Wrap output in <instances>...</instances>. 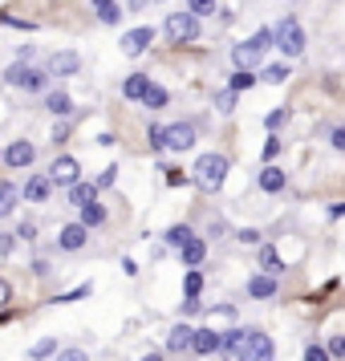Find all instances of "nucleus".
Segmentation results:
<instances>
[{
  "label": "nucleus",
  "instance_id": "1",
  "mask_svg": "<svg viewBox=\"0 0 345 361\" xmlns=\"http://www.w3.org/2000/svg\"><path fill=\"white\" fill-rule=\"evenodd\" d=\"M195 187H203V191H219L224 187V179H228V159L224 154H199L195 163Z\"/></svg>",
  "mask_w": 345,
  "mask_h": 361
},
{
  "label": "nucleus",
  "instance_id": "2",
  "mask_svg": "<svg viewBox=\"0 0 345 361\" xmlns=\"http://www.w3.org/2000/svg\"><path fill=\"white\" fill-rule=\"evenodd\" d=\"M236 361H272L277 357V345H272V337L268 333H260V329H248L244 341H240V349L231 353Z\"/></svg>",
  "mask_w": 345,
  "mask_h": 361
},
{
  "label": "nucleus",
  "instance_id": "3",
  "mask_svg": "<svg viewBox=\"0 0 345 361\" xmlns=\"http://www.w3.org/2000/svg\"><path fill=\"white\" fill-rule=\"evenodd\" d=\"M272 33H277V45H280L284 57H301L305 45H309V41H305V29H301V20H296V17H284Z\"/></svg>",
  "mask_w": 345,
  "mask_h": 361
},
{
  "label": "nucleus",
  "instance_id": "4",
  "mask_svg": "<svg viewBox=\"0 0 345 361\" xmlns=\"http://www.w3.org/2000/svg\"><path fill=\"white\" fill-rule=\"evenodd\" d=\"M4 78H8V85H17V90H29V94H41V90H45V82H49V78H45V69L20 66V61L8 69Z\"/></svg>",
  "mask_w": 345,
  "mask_h": 361
},
{
  "label": "nucleus",
  "instance_id": "5",
  "mask_svg": "<svg viewBox=\"0 0 345 361\" xmlns=\"http://www.w3.org/2000/svg\"><path fill=\"white\" fill-rule=\"evenodd\" d=\"M167 37H171L175 45L195 41L199 37V17H191V13H171V17H167Z\"/></svg>",
  "mask_w": 345,
  "mask_h": 361
},
{
  "label": "nucleus",
  "instance_id": "6",
  "mask_svg": "<svg viewBox=\"0 0 345 361\" xmlns=\"http://www.w3.org/2000/svg\"><path fill=\"white\" fill-rule=\"evenodd\" d=\"M49 183H53V187H73V183H82V166H78V159H73V154H61V159H53Z\"/></svg>",
  "mask_w": 345,
  "mask_h": 361
},
{
  "label": "nucleus",
  "instance_id": "7",
  "mask_svg": "<svg viewBox=\"0 0 345 361\" xmlns=\"http://www.w3.org/2000/svg\"><path fill=\"white\" fill-rule=\"evenodd\" d=\"M277 293H280V276H272V272H256L248 280V296L252 300H272Z\"/></svg>",
  "mask_w": 345,
  "mask_h": 361
},
{
  "label": "nucleus",
  "instance_id": "8",
  "mask_svg": "<svg viewBox=\"0 0 345 361\" xmlns=\"http://www.w3.org/2000/svg\"><path fill=\"white\" fill-rule=\"evenodd\" d=\"M219 345H224V333H215V329H195L191 353H195V357H212V353H219Z\"/></svg>",
  "mask_w": 345,
  "mask_h": 361
},
{
  "label": "nucleus",
  "instance_id": "9",
  "mask_svg": "<svg viewBox=\"0 0 345 361\" xmlns=\"http://www.w3.org/2000/svg\"><path fill=\"white\" fill-rule=\"evenodd\" d=\"M150 41H155V29L150 25H138V29H131V33L122 37V53L126 57H138V53H147Z\"/></svg>",
  "mask_w": 345,
  "mask_h": 361
},
{
  "label": "nucleus",
  "instance_id": "10",
  "mask_svg": "<svg viewBox=\"0 0 345 361\" xmlns=\"http://www.w3.org/2000/svg\"><path fill=\"white\" fill-rule=\"evenodd\" d=\"M85 240H90V231H85L82 224H66V228L57 231V247H61V252H82Z\"/></svg>",
  "mask_w": 345,
  "mask_h": 361
},
{
  "label": "nucleus",
  "instance_id": "11",
  "mask_svg": "<svg viewBox=\"0 0 345 361\" xmlns=\"http://www.w3.org/2000/svg\"><path fill=\"white\" fill-rule=\"evenodd\" d=\"M167 147L171 150H191L195 147V126H191V122H175V126H167Z\"/></svg>",
  "mask_w": 345,
  "mask_h": 361
},
{
  "label": "nucleus",
  "instance_id": "12",
  "mask_svg": "<svg viewBox=\"0 0 345 361\" xmlns=\"http://www.w3.org/2000/svg\"><path fill=\"white\" fill-rule=\"evenodd\" d=\"M78 69H82V57H78V53H53L49 57V73L53 78H73V73H78Z\"/></svg>",
  "mask_w": 345,
  "mask_h": 361
},
{
  "label": "nucleus",
  "instance_id": "13",
  "mask_svg": "<svg viewBox=\"0 0 345 361\" xmlns=\"http://www.w3.org/2000/svg\"><path fill=\"white\" fill-rule=\"evenodd\" d=\"M37 159V147L33 142H25V138H20V142H13V147L4 150V163L13 166V171H20V166H29Z\"/></svg>",
  "mask_w": 345,
  "mask_h": 361
},
{
  "label": "nucleus",
  "instance_id": "14",
  "mask_svg": "<svg viewBox=\"0 0 345 361\" xmlns=\"http://www.w3.org/2000/svg\"><path fill=\"white\" fill-rule=\"evenodd\" d=\"M191 337H195L191 325H175L167 333V353H191Z\"/></svg>",
  "mask_w": 345,
  "mask_h": 361
},
{
  "label": "nucleus",
  "instance_id": "15",
  "mask_svg": "<svg viewBox=\"0 0 345 361\" xmlns=\"http://www.w3.org/2000/svg\"><path fill=\"white\" fill-rule=\"evenodd\" d=\"M20 195L29 199V203H45V199L53 195V183H49V175H33V179L25 183V191Z\"/></svg>",
  "mask_w": 345,
  "mask_h": 361
},
{
  "label": "nucleus",
  "instance_id": "16",
  "mask_svg": "<svg viewBox=\"0 0 345 361\" xmlns=\"http://www.w3.org/2000/svg\"><path fill=\"white\" fill-rule=\"evenodd\" d=\"M45 110H49L53 118H69V114H73V98L61 94V90H53L49 98H45Z\"/></svg>",
  "mask_w": 345,
  "mask_h": 361
},
{
  "label": "nucleus",
  "instance_id": "17",
  "mask_svg": "<svg viewBox=\"0 0 345 361\" xmlns=\"http://www.w3.org/2000/svg\"><path fill=\"white\" fill-rule=\"evenodd\" d=\"M260 191H268V195H277V191H284V171L280 166H264L260 171Z\"/></svg>",
  "mask_w": 345,
  "mask_h": 361
},
{
  "label": "nucleus",
  "instance_id": "18",
  "mask_svg": "<svg viewBox=\"0 0 345 361\" xmlns=\"http://www.w3.org/2000/svg\"><path fill=\"white\" fill-rule=\"evenodd\" d=\"M17 203H20V191H17L8 179H0V219L17 212Z\"/></svg>",
  "mask_w": 345,
  "mask_h": 361
},
{
  "label": "nucleus",
  "instance_id": "19",
  "mask_svg": "<svg viewBox=\"0 0 345 361\" xmlns=\"http://www.w3.org/2000/svg\"><path fill=\"white\" fill-rule=\"evenodd\" d=\"M78 224H82L85 231H90V228H102V224H106V207H102L98 199H94V203H85V207H82V219H78Z\"/></svg>",
  "mask_w": 345,
  "mask_h": 361
},
{
  "label": "nucleus",
  "instance_id": "20",
  "mask_svg": "<svg viewBox=\"0 0 345 361\" xmlns=\"http://www.w3.org/2000/svg\"><path fill=\"white\" fill-rule=\"evenodd\" d=\"M94 195H98V183H73V187H69V203H73V207L94 203Z\"/></svg>",
  "mask_w": 345,
  "mask_h": 361
},
{
  "label": "nucleus",
  "instance_id": "21",
  "mask_svg": "<svg viewBox=\"0 0 345 361\" xmlns=\"http://www.w3.org/2000/svg\"><path fill=\"white\" fill-rule=\"evenodd\" d=\"M203 256H207V244H203V240H191L187 247H179V260L187 264V268H199Z\"/></svg>",
  "mask_w": 345,
  "mask_h": 361
},
{
  "label": "nucleus",
  "instance_id": "22",
  "mask_svg": "<svg viewBox=\"0 0 345 361\" xmlns=\"http://www.w3.org/2000/svg\"><path fill=\"white\" fill-rule=\"evenodd\" d=\"M147 90H150L147 73H131V78H126V85H122V94H126V98H134V102H143V94H147Z\"/></svg>",
  "mask_w": 345,
  "mask_h": 361
},
{
  "label": "nucleus",
  "instance_id": "23",
  "mask_svg": "<svg viewBox=\"0 0 345 361\" xmlns=\"http://www.w3.org/2000/svg\"><path fill=\"white\" fill-rule=\"evenodd\" d=\"M260 268H264V272H272V276H280V272H284V260H280V252L272 244L260 247Z\"/></svg>",
  "mask_w": 345,
  "mask_h": 361
},
{
  "label": "nucleus",
  "instance_id": "24",
  "mask_svg": "<svg viewBox=\"0 0 345 361\" xmlns=\"http://www.w3.org/2000/svg\"><path fill=\"white\" fill-rule=\"evenodd\" d=\"M191 240H195V231L187 228V224H175V228L167 231V244L175 247V252H179V247H187V244H191Z\"/></svg>",
  "mask_w": 345,
  "mask_h": 361
},
{
  "label": "nucleus",
  "instance_id": "25",
  "mask_svg": "<svg viewBox=\"0 0 345 361\" xmlns=\"http://www.w3.org/2000/svg\"><path fill=\"white\" fill-rule=\"evenodd\" d=\"M231 57H236V66H240V69H248V73H252V66L260 61V53L252 49L248 41H244V45H236V53H231Z\"/></svg>",
  "mask_w": 345,
  "mask_h": 361
},
{
  "label": "nucleus",
  "instance_id": "26",
  "mask_svg": "<svg viewBox=\"0 0 345 361\" xmlns=\"http://www.w3.org/2000/svg\"><path fill=\"white\" fill-rule=\"evenodd\" d=\"M143 106H147V110H163V106H167V90L150 82V90L143 94Z\"/></svg>",
  "mask_w": 345,
  "mask_h": 361
},
{
  "label": "nucleus",
  "instance_id": "27",
  "mask_svg": "<svg viewBox=\"0 0 345 361\" xmlns=\"http://www.w3.org/2000/svg\"><path fill=\"white\" fill-rule=\"evenodd\" d=\"M256 82H260L256 73H248V69H236V73H231V94H244V90H252Z\"/></svg>",
  "mask_w": 345,
  "mask_h": 361
},
{
  "label": "nucleus",
  "instance_id": "28",
  "mask_svg": "<svg viewBox=\"0 0 345 361\" xmlns=\"http://www.w3.org/2000/svg\"><path fill=\"white\" fill-rule=\"evenodd\" d=\"M272 41H277V33H272V29H260V33L252 37L248 45H252V49H256V53H260V57H264V53L272 49Z\"/></svg>",
  "mask_w": 345,
  "mask_h": 361
},
{
  "label": "nucleus",
  "instance_id": "29",
  "mask_svg": "<svg viewBox=\"0 0 345 361\" xmlns=\"http://www.w3.org/2000/svg\"><path fill=\"white\" fill-rule=\"evenodd\" d=\"M53 353H57V341H53V337H45V341H37L33 349H29L33 361H45V357H53Z\"/></svg>",
  "mask_w": 345,
  "mask_h": 361
},
{
  "label": "nucleus",
  "instance_id": "30",
  "mask_svg": "<svg viewBox=\"0 0 345 361\" xmlns=\"http://www.w3.org/2000/svg\"><path fill=\"white\" fill-rule=\"evenodd\" d=\"M187 13H191V17H212L215 0H187Z\"/></svg>",
  "mask_w": 345,
  "mask_h": 361
},
{
  "label": "nucleus",
  "instance_id": "31",
  "mask_svg": "<svg viewBox=\"0 0 345 361\" xmlns=\"http://www.w3.org/2000/svg\"><path fill=\"white\" fill-rule=\"evenodd\" d=\"M260 82H268V85L289 82V66H268V69H264V78H260Z\"/></svg>",
  "mask_w": 345,
  "mask_h": 361
},
{
  "label": "nucleus",
  "instance_id": "32",
  "mask_svg": "<svg viewBox=\"0 0 345 361\" xmlns=\"http://www.w3.org/2000/svg\"><path fill=\"white\" fill-rule=\"evenodd\" d=\"M240 341H244V329H231V333H224L219 353H236V349H240Z\"/></svg>",
  "mask_w": 345,
  "mask_h": 361
},
{
  "label": "nucleus",
  "instance_id": "33",
  "mask_svg": "<svg viewBox=\"0 0 345 361\" xmlns=\"http://www.w3.org/2000/svg\"><path fill=\"white\" fill-rule=\"evenodd\" d=\"M231 106H236V94H231V90H219V94H215V110H219V114H231Z\"/></svg>",
  "mask_w": 345,
  "mask_h": 361
},
{
  "label": "nucleus",
  "instance_id": "34",
  "mask_svg": "<svg viewBox=\"0 0 345 361\" xmlns=\"http://www.w3.org/2000/svg\"><path fill=\"white\" fill-rule=\"evenodd\" d=\"M150 150H167V126H150Z\"/></svg>",
  "mask_w": 345,
  "mask_h": 361
},
{
  "label": "nucleus",
  "instance_id": "35",
  "mask_svg": "<svg viewBox=\"0 0 345 361\" xmlns=\"http://www.w3.org/2000/svg\"><path fill=\"white\" fill-rule=\"evenodd\" d=\"M98 17H102V25H118L122 20V8L118 4H106V8H98Z\"/></svg>",
  "mask_w": 345,
  "mask_h": 361
},
{
  "label": "nucleus",
  "instance_id": "36",
  "mask_svg": "<svg viewBox=\"0 0 345 361\" xmlns=\"http://www.w3.org/2000/svg\"><path fill=\"white\" fill-rule=\"evenodd\" d=\"M305 361H333L325 345H305Z\"/></svg>",
  "mask_w": 345,
  "mask_h": 361
},
{
  "label": "nucleus",
  "instance_id": "37",
  "mask_svg": "<svg viewBox=\"0 0 345 361\" xmlns=\"http://www.w3.org/2000/svg\"><path fill=\"white\" fill-rule=\"evenodd\" d=\"M183 288H187V296L195 300V296H199V288H203V276H199V272H187V284H183Z\"/></svg>",
  "mask_w": 345,
  "mask_h": 361
},
{
  "label": "nucleus",
  "instance_id": "38",
  "mask_svg": "<svg viewBox=\"0 0 345 361\" xmlns=\"http://www.w3.org/2000/svg\"><path fill=\"white\" fill-rule=\"evenodd\" d=\"M325 349H329V357H345V337H329Z\"/></svg>",
  "mask_w": 345,
  "mask_h": 361
},
{
  "label": "nucleus",
  "instance_id": "39",
  "mask_svg": "<svg viewBox=\"0 0 345 361\" xmlns=\"http://www.w3.org/2000/svg\"><path fill=\"white\" fill-rule=\"evenodd\" d=\"M57 361H90V353H85V349H61Z\"/></svg>",
  "mask_w": 345,
  "mask_h": 361
},
{
  "label": "nucleus",
  "instance_id": "40",
  "mask_svg": "<svg viewBox=\"0 0 345 361\" xmlns=\"http://www.w3.org/2000/svg\"><path fill=\"white\" fill-rule=\"evenodd\" d=\"M13 247H17V235H8V231H0V256H13Z\"/></svg>",
  "mask_w": 345,
  "mask_h": 361
},
{
  "label": "nucleus",
  "instance_id": "41",
  "mask_svg": "<svg viewBox=\"0 0 345 361\" xmlns=\"http://www.w3.org/2000/svg\"><path fill=\"white\" fill-rule=\"evenodd\" d=\"M236 240H240V244H260L264 235H260V231H256V228H244V231H240V235H236Z\"/></svg>",
  "mask_w": 345,
  "mask_h": 361
},
{
  "label": "nucleus",
  "instance_id": "42",
  "mask_svg": "<svg viewBox=\"0 0 345 361\" xmlns=\"http://www.w3.org/2000/svg\"><path fill=\"white\" fill-rule=\"evenodd\" d=\"M284 118H289V110H272L264 122H268V130H277V126H284Z\"/></svg>",
  "mask_w": 345,
  "mask_h": 361
},
{
  "label": "nucleus",
  "instance_id": "43",
  "mask_svg": "<svg viewBox=\"0 0 345 361\" xmlns=\"http://www.w3.org/2000/svg\"><path fill=\"white\" fill-rule=\"evenodd\" d=\"M114 179H118V166H106L98 175V187H114Z\"/></svg>",
  "mask_w": 345,
  "mask_h": 361
},
{
  "label": "nucleus",
  "instance_id": "44",
  "mask_svg": "<svg viewBox=\"0 0 345 361\" xmlns=\"http://www.w3.org/2000/svg\"><path fill=\"white\" fill-rule=\"evenodd\" d=\"M280 154V138H268V142H264V159H268V163H272V159H277Z\"/></svg>",
  "mask_w": 345,
  "mask_h": 361
},
{
  "label": "nucleus",
  "instance_id": "45",
  "mask_svg": "<svg viewBox=\"0 0 345 361\" xmlns=\"http://www.w3.org/2000/svg\"><path fill=\"white\" fill-rule=\"evenodd\" d=\"M199 309H203V305H199V296H195V300H191V296H187V300H183V317H195Z\"/></svg>",
  "mask_w": 345,
  "mask_h": 361
},
{
  "label": "nucleus",
  "instance_id": "46",
  "mask_svg": "<svg viewBox=\"0 0 345 361\" xmlns=\"http://www.w3.org/2000/svg\"><path fill=\"white\" fill-rule=\"evenodd\" d=\"M8 300H13V284H8V280H0V309H4Z\"/></svg>",
  "mask_w": 345,
  "mask_h": 361
},
{
  "label": "nucleus",
  "instance_id": "47",
  "mask_svg": "<svg viewBox=\"0 0 345 361\" xmlns=\"http://www.w3.org/2000/svg\"><path fill=\"white\" fill-rule=\"evenodd\" d=\"M167 183H171V187H179V183H187V175H183V171H167Z\"/></svg>",
  "mask_w": 345,
  "mask_h": 361
},
{
  "label": "nucleus",
  "instance_id": "48",
  "mask_svg": "<svg viewBox=\"0 0 345 361\" xmlns=\"http://www.w3.org/2000/svg\"><path fill=\"white\" fill-rule=\"evenodd\" d=\"M33 235H37V228H33V224H20V231H17V240H33Z\"/></svg>",
  "mask_w": 345,
  "mask_h": 361
},
{
  "label": "nucleus",
  "instance_id": "49",
  "mask_svg": "<svg viewBox=\"0 0 345 361\" xmlns=\"http://www.w3.org/2000/svg\"><path fill=\"white\" fill-rule=\"evenodd\" d=\"M333 147L345 150V126H337V130H333Z\"/></svg>",
  "mask_w": 345,
  "mask_h": 361
},
{
  "label": "nucleus",
  "instance_id": "50",
  "mask_svg": "<svg viewBox=\"0 0 345 361\" xmlns=\"http://www.w3.org/2000/svg\"><path fill=\"white\" fill-rule=\"evenodd\" d=\"M345 215V203H329V219H341Z\"/></svg>",
  "mask_w": 345,
  "mask_h": 361
},
{
  "label": "nucleus",
  "instance_id": "51",
  "mask_svg": "<svg viewBox=\"0 0 345 361\" xmlns=\"http://www.w3.org/2000/svg\"><path fill=\"white\" fill-rule=\"evenodd\" d=\"M138 361H163V353H159V349H150V353H143Z\"/></svg>",
  "mask_w": 345,
  "mask_h": 361
},
{
  "label": "nucleus",
  "instance_id": "52",
  "mask_svg": "<svg viewBox=\"0 0 345 361\" xmlns=\"http://www.w3.org/2000/svg\"><path fill=\"white\" fill-rule=\"evenodd\" d=\"M94 4H98V8H106V4H114V0H94Z\"/></svg>",
  "mask_w": 345,
  "mask_h": 361
},
{
  "label": "nucleus",
  "instance_id": "53",
  "mask_svg": "<svg viewBox=\"0 0 345 361\" xmlns=\"http://www.w3.org/2000/svg\"><path fill=\"white\" fill-rule=\"evenodd\" d=\"M0 159H4V150H0Z\"/></svg>",
  "mask_w": 345,
  "mask_h": 361
}]
</instances>
